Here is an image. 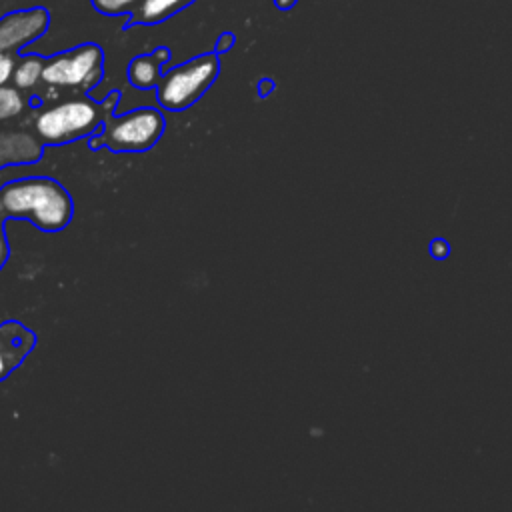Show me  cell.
I'll use <instances>...</instances> for the list:
<instances>
[{"instance_id": "cell-1", "label": "cell", "mask_w": 512, "mask_h": 512, "mask_svg": "<svg viewBox=\"0 0 512 512\" xmlns=\"http://www.w3.org/2000/svg\"><path fill=\"white\" fill-rule=\"evenodd\" d=\"M0 204L8 216L28 218L46 232L62 230L72 218V198L50 178H24L4 184Z\"/></svg>"}, {"instance_id": "cell-2", "label": "cell", "mask_w": 512, "mask_h": 512, "mask_svg": "<svg viewBox=\"0 0 512 512\" xmlns=\"http://www.w3.org/2000/svg\"><path fill=\"white\" fill-rule=\"evenodd\" d=\"M220 72L216 52L194 56L162 74L156 86V98L162 108L178 112L192 106L214 84Z\"/></svg>"}, {"instance_id": "cell-3", "label": "cell", "mask_w": 512, "mask_h": 512, "mask_svg": "<svg viewBox=\"0 0 512 512\" xmlns=\"http://www.w3.org/2000/svg\"><path fill=\"white\" fill-rule=\"evenodd\" d=\"M100 108L88 98H72L38 112L34 130L42 142L64 144L96 130Z\"/></svg>"}, {"instance_id": "cell-4", "label": "cell", "mask_w": 512, "mask_h": 512, "mask_svg": "<svg viewBox=\"0 0 512 512\" xmlns=\"http://www.w3.org/2000/svg\"><path fill=\"white\" fill-rule=\"evenodd\" d=\"M104 72V52L98 44L88 42L50 56L44 64L42 80L56 88H94Z\"/></svg>"}, {"instance_id": "cell-5", "label": "cell", "mask_w": 512, "mask_h": 512, "mask_svg": "<svg viewBox=\"0 0 512 512\" xmlns=\"http://www.w3.org/2000/svg\"><path fill=\"white\" fill-rule=\"evenodd\" d=\"M164 132V116L156 108H136L108 122L102 142L112 150L142 152L152 148Z\"/></svg>"}, {"instance_id": "cell-6", "label": "cell", "mask_w": 512, "mask_h": 512, "mask_svg": "<svg viewBox=\"0 0 512 512\" xmlns=\"http://www.w3.org/2000/svg\"><path fill=\"white\" fill-rule=\"evenodd\" d=\"M50 26V12L42 6L14 10L0 18V52H16L32 44Z\"/></svg>"}, {"instance_id": "cell-7", "label": "cell", "mask_w": 512, "mask_h": 512, "mask_svg": "<svg viewBox=\"0 0 512 512\" xmlns=\"http://www.w3.org/2000/svg\"><path fill=\"white\" fill-rule=\"evenodd\" d=\"M32 332L16 322L0 326V380L8 376L32 348Z\"/></svg>"}, {"instance_id": "cell-8", "label": "cell", "mask_w": 512, "mask_h": 512, "mask_svg": "<svg viewBox=\"0 0 512 512\" xmlns=\"http://www.w3.org/2000/svg\"><path fill=\"white\" fill-rule=\"evenodd\" d=\"M42 156V142L28 132L0 134V168L8 164H32Z\"/></svg>"}, {"instance_id": "cell-9", "label": "cell", "mask_w": 512, "mask_h": 512, "mask_svg": "<svg viewBox=\"0 0 512 512\" xmlns=\"http://www.w3.org/2000/svg\"><path fill=\"white\" fill-rule=\"evenodd\" d=\"M170 58H172V52L166 46H158L150 54H142V56L132 58L130 64H128V80H130V84L140 88V90L156 88L160 78H162L160 68Z\"/></svg>"}, {"instance_id": "cell-10", "label": "cell", "mask_w": 512, "mask_h": 512, "mask_svg": "<svg viewBox=\"0 0 512 512\" xmlns=\"http://www.w3.org/2000/svg\"><path fill=\"white\" fill-rule=\"evenodd\" d=\"M196 0H142L130 14L124 24V30L132 26H156Z\"/></svg>"}, {"instance_id": "cell-11", "label": "cell", "mask_w": 512, "mask_h": 512, "mask_svg": "<svg viewBox=\"0 0 512 512\" xmlns=\"http://www.w3.org/2000/svg\"><path fill=\"white\" fill-rule=\"evenodd\" d=\"M44 64H46V60L40 58L38 54L22 56V60H18L16 68H14V76H12L14 86L20 90L34 88L42 80Z\"/></svg>"}, {"instance_id": "cell-12", "label": "cell", "mask_w": 512, "mask_h": 512, "mask_svg": "<svg viewBox=\"0 0 512 512\" xmlns=\"http://www.w3.org/2000/svg\"><path fill=\"white\" fill-rule=\"evenodd\" d=\"M24 98L20 94V88H12L2 84L0 86V122L16 118L24 110Z\"/></svg>"}, {"instance_id": "cell-13", "label": "cell", "mask_w": 512, "mask_h": 512, "mask_svg": "<svg viewBox=\"0 0 512 512\" xmlns=\"http://www.w3.org/2000/svg\"><path fill=\"white\" fill-rule=\"evenodd\" d=\"M96 12L104 16H120L130 14L142 0H90Z\"/></svg>"}, {"instance_id": "cell-14", "label": "cell", "mask_w": 512, "mask_h": 512, "mask_svg": "<svg viewBox=\"0 0 512 512\" xmlns=\"http://www.w3.org/2000/svg\"><path fill=\"white\" fill-rule=\"evenodd\" d=\"M14 68H16V60L12 52H0V86L12 80Z\"/></svg>"}, {"instance_id": "cell-15", "label": "cell", "mask_w": 512, "mask_h": 512, "mask_svg": "<svg viewBox=\"0 0 512 512\" xmlns=\"http://www.w3.org/2000/svg\"><path fill=\"white\" fill-rule=\"evenodd\" d=\"M236 42V36L232 32H222L216 40V46H214V52L216 54H222V52H228Z\"/></svg>"}, {"instance_id": "cell-16", "label": "cell", "mask_w": 512, "mask_h": 512, "mask_svg": "<svg viewBox=\"0 0 512 512\" xmlns=\"http://www.w3.org/2000/svg\"><path fill=\"white\" fill-rule=\"evenodd\" d=\"M4 208L0 204V268L4 266L6 258H8V244H6V238H4V232H2V216H4Z\"/></svg>"}, {"instance_id": "cell-17", "label": "cell", "mask_w": 512, "mask_h": 512, "mask_svg": "<svg viewBox=\"0 0 512 512\" xmlns=\"http://www.w3.org/2000/svg\"><path fill=\"white\" fill-rule=\"evenodd\" d=\"M430 252H432L436 258H444L446 252H448V246H446L442 240H434V242L430 244Z\"/></svg>"}, {"instance_id": "cell-18", "label": "cell", "mask_w": 512, "mask_h": 512, "mask_svg": "<svg viewBox=\"0 0 512 512\" xmlns=\"http://www.w3.org/2000/svg\"><path fill=\"white\" fill-rule=\"evenodd\" d=\"M296 2H298V0H274V4H276L278 10H290Z\"/></svg>"}, {"instance_id": "cell-19", "label": "cell", "mask_w": 512, "mask_h": 512, "mask_svg": "<svg viewBox=\"0 0 512 512\" xmlns=\"http://www.w3.org/2000/svg\"><path fill=\"white\" fill-rule=\"evenodd\" d=\"M270 90H272V82H270V80H262V82H260V94L266 96Z\"/></svg>"}]
</instances>
